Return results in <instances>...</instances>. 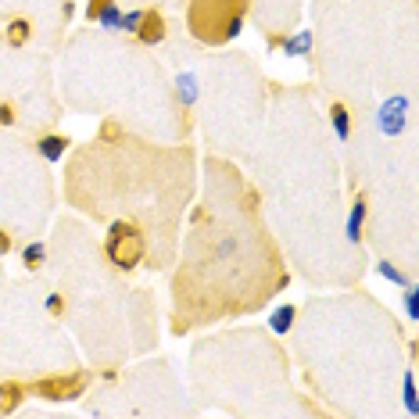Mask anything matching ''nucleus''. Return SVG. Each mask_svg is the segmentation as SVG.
<instances>
[{"label":"nucleus","instance_id":"1","mask_svg":"<svg viewBox=\"0 0 419 419\" xmlns=\"http://www.w3.org/2000/svg\"><path fill=\"white\" fill-rule=\"evenodd\" d=\"M251 186L276 247L316 287H355L366 272L362 240L351 237L340 162L308 86L272 90L251 154Z\"/></svg>","mask_w":419,"mask_h":419},{"label":"nucleus","instance_id":"2","mask_svg":"<svg viewBox=\"0 0 419 419\" xmlns=\"http://www.w3.org/2000/svg\"><path fill=\"white\" fill-rule=\"evenodd\" d=\"M197 179L201 197L190 212L173 283L176 326H208L226 316L258 312L287 287L283 255L237 162L212 154L197 168Z\"/></svg>","mask_w":419,"mask_h":419},{"label":"nucleus","instance_id":"3","mask_svg":"<svg viewBox=\"0 0 419 419\" xmlns=\"http://www.w3.org/2000/svg\"><path fill=\"white\" fill-rule=\"evenodd\" d=\"M197 190V154L186 144H158L122 126L75 147L65 197L97 223H133L147 240L144 266L168 269L179 251V215Z\"/></svg>","mask_w":419,"mask_h":419},{"label":"nucleus","instance_id":"4","mask_svg":"<svg viewBox=\"0 0 419 419\" xmlns=\"http://www.w3.org/2000/svg\"><path fill=\"white\" fill-rule=\"evenodd\" d=\"M298 312V308H294ZM398 319L362 290L305 301L294 326V359L326 412L394 416L412 366Z\"/></svg>","mask_w":419,"mask_h":419},{"label":"nucleus","instance_id":"5","mask_svg":"<svg viewBox=\"0 0 419 419\" xmlns=\"http://www.w3.org/2000/svg\"><path fill=\"white\" fill-rule=\"evenodd\" d=\"M47 294L93 369H122L158 348V308L147 287H129L93 229L58 219L47 251Z\"/></svg>","mask_w":419,"mask_h":419},{"label":"nucleus","instance_id":"6","mask_svg":"<svg viewBox=\"0 0 419 419\" xmlns=\"http://www.w3.org/2000/svg\"><path fill=\"white\" fill-rule=\"evenodd\" d=\"M54 86L72 112L107 115L112 126L144 140L186 144V133L194 129L165 61L147 43H126L104 33L72 36L58 58Z\"/></svg>","mask_w":419,"mask_h":419},{"label":"nucleus","instance_id":"7","mask_svg":"<svg viewBox=\"0 0 419 419\" xmlns=\"http://www.w3.org/2000/svg\"><path fill=\"white\" fill-rule=\"evenodd\" d=\"M319 86L348 118H366L383 104L416 97V8L398 14V0L387 14L366 8L351 18H319L316 51Z\"/></svg>","mask_w":419,"mask_h":419},{"label":"nucleus","instance_id":"8","mask_svg":"<svg viewBox=\"0 0 419 419\" xmlns=\"http://www.w3.org/2000/svg\"><path fill=\"white\" fill-rule=\"evenodd\" d=\"M165 54L173 61L168 75L176 97L190 122H197L205 147L219 158L244 162L266 122V75L247 54L223 47H194L179 40Z\"/></svg>","mask_w":419,"mask_h":419},{"label":"nucleus","instance_id":"9","mask_svg":"<svg viewBox=\"0 0 419 419\" xmlns=\"http://www.w3.org/2000/svg\"><path fill=\"white\" fill-rule=\"evenodd\" d=\"M190 391L226 416H312L290 387L287 355L266 330H233L190 348Z\"/></svg>","mask_w":419,"mask_h":419},{"label":"nucleus","instance_id":"10","mask_svg":"<svg viewBox=\"0 0 419 419\" xmlns=\"http://www.w3.org/2000/svg\"><path fill=\"white\" fill-rule=\"evenodd\" d=\"M61 316L47 294V276L0 287V377L14 380L25 398V383L36 398L68 401L86 394V369L79 348L61 330Z\"/></svg>","mask_w":419,"mask_h":419},{"label":"nucleus","instance_id":"11","mask_svg":"<svg viewBox=\"0 0 419 419\" xmlns=\"http://www.w3.org/2000/svg\"><path fill=\"white\" fill-rule=\"evenodd\" d=\"M104 387L90 391V416H194L197 401H183L186 391L168 359L140 362L133 369H101Z\"/></svg>","mask_w":419,"mask_h":419},{"label":"nucleus","instance_id":"12","mask_svg":"<svg viewBox=\"0 0 419 419\" xmlns=\"http://www.w3.org/2000/svg\"><path fill=\"white\" fill-rule=\"evenodd\" d=\"M61 115L54 86V54L29 51L0 36V118L33 133L54 129Z\"/></svg>","mask_w":419,"mask_h":419},{"label":"nucleus","instance_id":"13","mask_svg":"<svg viewBox=\"0 0 419 419\" xmlns=\"http://www.w3.org/2000/svg\"><path fill=\"white\" fill-rule=\"evenodd\" d=\"M247 0H194L186 11L190 36L201 47H223L240 33Z\"/></svg>","mask_w":419,"mask_h":419},{"label":"nucleus","instance_id":"14","mask_svg":"<svg viewBox=\"0 0 419 419\" xmlns=\"http://www.w3.org/2000/svg\"><path fill=\"white\" fill-rule=\"evenodd\" d=\"M290 322H294V308H290V305H279V312L272 316V330L283 337V333L290 330Z\"/></svg>","mask_w":419,"mask_h":419},{"label":"nucleus","instance_id":"15","mask_svg":"<svg viewBox=\"0 0 419 419\" xmlns=\"http://www.w3.org/2000/svg\"><path fill=\"white\" fill-rule=\"evenodd\" d=\"M4 279H8V276H4V269H0V287H4Z\"/></svg>","mask_w":419,"mask_h":419}]
</instances>
